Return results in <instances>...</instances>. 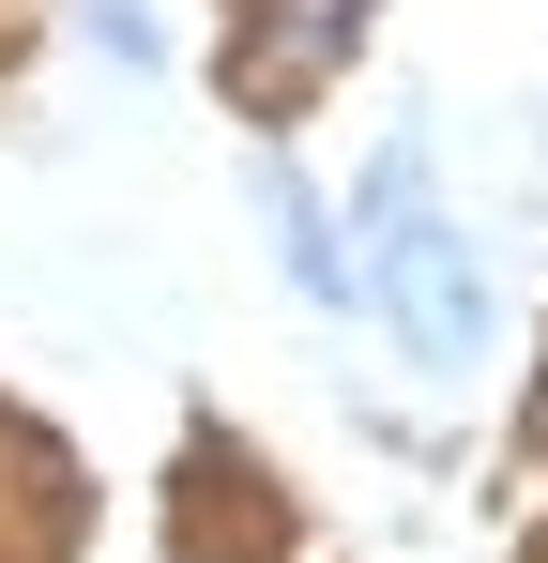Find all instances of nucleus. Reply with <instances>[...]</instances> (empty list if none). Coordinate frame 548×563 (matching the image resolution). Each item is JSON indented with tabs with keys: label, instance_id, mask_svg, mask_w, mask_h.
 Masks as SVG:
<instances>
[{
	"label": "nucleus",
	"instance_id": "f257e3e1",
	"mask_svg": "<svg viewBox=\"0 0 548 563\" xmlns=\"http://www.w3.org/2000/svg\"><path fill=\"white\" fill-rule=\"evenodd\" d=\"M365 305L412 335V366H472V335H487L472 244L427 213V153H381L365 168Z\"/></svg>",
	"mask_w": 548,
	"mask_h": 563
},
{
	"label": "nucleus",
	"instance_id": "f03ea898",
	"mask_svg": "<svg viewBox=\"0 0 548 563\" xmlns=\"http://www.w3.org/2000/svg\"><path fill=\"white\" fill-rule=\"evenodd\" d=\"M351 15H365V0H274V31L244 46V107H260V122H274V107H305V92H320V62L351 46Z\"/></svg>",
	"mask_w": 548,
	"mask_h": 563
}]
</instances>
